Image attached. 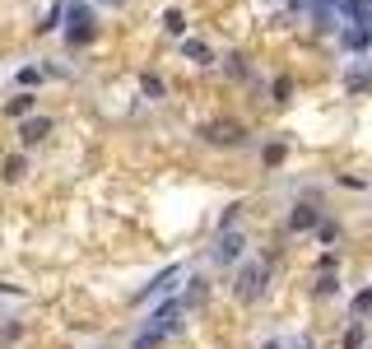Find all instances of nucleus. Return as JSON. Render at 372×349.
<instances>
[{"label":"nucleus","mask_w":372,"mask_h":349,"mask_svg":"<svg viewBox=\"0 0 372 349\" xmlns=\"http://www.w3.org/2000/svg\"><path fill=\"white\" fill-rule=\"evenodd\" d=\"M186 56H191L196 65H205V61H210V47H205V42H186Z\"/></svg>","instance_id":"obj_5"},{"label":"nucleus","mask_w":372,"mask_h":349,"mask_svg":"<svg viewBox=\"0 0 372 349\" xmlns=\"http://www.w3.org/2000/svg\"><path fill=\"white\" fill-rule=\"evenodd\" d=\"M33 107V93H19V98H10V117H24Z\"/></svg>","instance_id":"obj_6"},{"label":"nucleus","mask_w":372,"mask_h":349,"mask_svg":"<svg viewBox=\"0 0 372 349\" xmlns=\"http://www.w3.org/2000/svg\"><path fill=\"white\" fill-rule=\"evenodd\" d=\"M42 136H46V122H28L24 126V145H37Z\"/></svg>","instance_id":"obj_3"},{"label":"nucleus","mask_w":372,"mask_h":349,"mask_svg":"<svg viewBox=\"0 0 372 349\" xmlns=\"http://www.w3.org/2000/svg\"><path fill=\"white\" fill-rule=\"evenodd\" d=\"M56 19H61V5H51V10L42 15V29H56Z\"/></svg>","instance_id":"obj_10"},{"label":"nucleus","mask_w":372,"mask_h":349,"mask_svg":"<svg viewBox=\"0 0 372 349\" xmlns=\"http://www.w3.org/2000/svg\"><path fill=\"white\" fill-rule=\"evenodd\" d=\"M316 224V210H307V214H294V228H312Z\"/></svg>","instance_id":"obj_9"},{"label":"nucleus","mask_w":372,"mask_h":349,"mask_svg":"<svg viewBox=\"0 0 372 349\" xmlns=\"http://www.w3.org/2000/svg\"><path fill=\"white\" fill-rule=\"evenodd\" d=\"M261 279H265V266H256V270H247V284H242V293H256V289H261Z\"/></svg>","instance_id":"obj_4"},{"label":"nucleus","mask_w":372,"mask_h":349,"mask_svg":"<svg viewBox=\"0 0 372 349\" xmlns=\"http://www.w3.org/2000/svg\"><path fill=\"white\" fill-rule=\"evenodd\" d=\"M214 257H219V261H232V257H242V238H237V233H232V243H228V238H223Z\"/></svg>","instance_id":"obj_2"},{"label":"nucleus","mask_w":372,"mask_h":349,"mask_svg":"<svg viewBox=\"0 0 372 349\" xmlns=\"http://www.w3.org/2000/svg\"><path fill=\"white\" fill-rule=\"evenodd\" d=\"M172 279H182V266H168V270L158 275V279H154V284H149V289H144L140 298H163V293H168V289H172Z\"/></svg>","instance_id":"obj_1"},{"label":"nucleus","mask_w":372,"mask_h":349,"mask_svg":"<svg viewBox=\"0 0 372 349\" xmlns=\"http://www.w3.org/2000/svg\"><path fill=\"white\" fill-rule=\"evenodd\" d=\"M163 29H168V33H182L186 24H182V15H177V10H168V15H163Z\"/></svg>","instance_id":"obj_7"},{"label":"nucleus","mask_w":372,"mask_h":349,"mask_svg":"<svg viewBox=\"0 0 372 349\" xmlns=\"http://www.w3.org/2000/svg\"><path fill=\"white\" fill-rule=\"evenodd\" d=\"M354 312H372V289H363V293L354 298Z\"/></svg>","instance_id":"obj_8"}]
</instances>
